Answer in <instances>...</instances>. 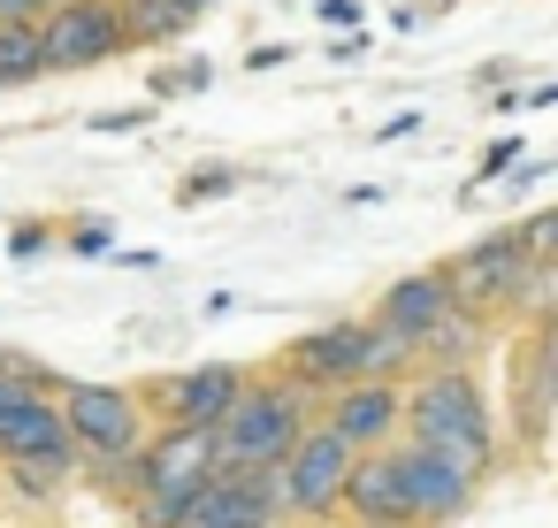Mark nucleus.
<instances>
[{"instance_id":"1","label":"nucleus","mask_w":558,"mask_h":528,"mask_svg":"<svg viewBox=\"0 0 558 528\" xmlns=\"http://www.w3.org/2000/svg\"><path fill=\"white\" fill-rule=\"evenodd\" d=\"M405 436L413 444H428V452H444L459 475H489V413H482V391H474V375L466 368H444V375H428L413 398H405Z\"/></svg>"},{"instance_id":"2","label":"nucleus","mask_w":558,"mask_h":528,"mask_svg":"<svg viewBox=\"0 0 558 528\" xmlns=\"http://www.w3.org/2000/svg\"><path fill=\"white\" fill-rule=\"evenodd\" d=\"M306 391L314 383H299V375L260 383V391L245 383L230 398V413L215 421V467H276L306 429Z\"/></svg>"},{"instance_id":"3","label":"nucleus","mask_w":558,"mask_h":528,"mask_svg":"<svg viewBox=\"0 0 558 528\" xmlns=\"http://www.w3.org/2000/svg\"><path fill=\"white\" fill-rule=\"evenodd\" d=\"M215 475V429L169 421L146 452H138V490H146V528H184L192 490Z\"/></svg>"},{"instance_id":"4","label":"nucleus","mask_w":558,"mask_h":528,"mask_svg":"<svg viewBox=\"0 0 558 528\" xmlns=\"http://www.w3.org/2000/svg\"><path fill=\"white\" fill-rule=\"evenodd\" d=\"M352 459H360V444H344L329 421H322V429H299V444L276 459L283 513H299V520L337 513V505H344V475H352Z\"/></svg>"},{"instance_id":"5","label":"nucleus","mask_w":558,"mask_h":528,"mask_svg":"<svg viewBox=\"0 0 558 528\" xmlns=\"http://www.w3.org/2000/svg\"><path fill=\"white\" fill-rule=\"evenodd\" d=\"M543 268L527 261V245H520V230H497V238H482V245H466L451 268H444V284H451V299L466 307V314H497V307H512V299H527V284H535Z\"/></svg>"},{"instance_id":"6","label":"nucleus","mask_w":558,"mask_h":528,"mask_svg":"<svg viewBox=\"0 0 558 528\" xmlns=\"http://www.w3.org/2000/svg\"><path fill=\"white\" fill-rule=\"evenodd\" d=\"M276 520H283L276 467H215L184 505V528H276Z\"/></svg>"},{"instance_id":"7","label":"nucleus","mask_w":558,"mask_h":528,"mask_svg":"<svg viewBox=\"0 0 558 528\" xmlns=\"http://www.w3.org/2000/svg\"><path fill=\"white\" fill-rule=\"evenodd\" d=\"M39 47H47V70H93L108 55H123V9L116 0H54L39 16Z\"/></svg>"},{"instance_id":"8","label":"nucleus","mask_w":558,"mask_h":528,"mask_svg":"<svg viewBox=\"0 0 558 528\" xmlns=\"http://www.w3.org/2000/svg\"><path fill=\"white\" fill-rule=\"evenodd\" d=\"M62 421H70L77 452H138V398L116 383H70Z\"/></svg>"},{"instance_id":"9","label":"nucleus","mask_w":558,"mask_h":528,"mask_svg":"<svg viewBox=\"0 0 558 528\" xmlns=\"http://www.w3.org/2000/svg\"><path fill=\"white\" fill-rule=\"evenodd\" d=\"M398 467H405V513H413V528H436V520H459L466 505H474V475H459L444 452H428V444H398Z\"/></svg>"},{"instance_id":"10","label":"nucleus","mask_w":558,"mask_h":528,"mask_svg":"<svg viewBox=\"0 0 558 528\" xmlns=\"http://www.w3.org/2000/svg\"><path fill=\"white\" fill-rule=\"evenodd\" d=\"M344 513H352L360 528H413V513H405V467H398V444H375V452H360V459H352V475H344Z\"/></svg>"},{"instance_id":"11","label":"nucleus","mask_w":558,"mask_h":528,"mask_svg":"<svg viewBox=\"0 0 558 528\" xmlns=\"http://www.w3.org/2000/svg\"><path fill=\"white\" fill-rule=\"evenodd\" d=\"M329 429H337L344 444H360V452L390 444V436L405 429V398H398V383H390V375H360V383H344V391L329 398Z\"/></svg>"},{"instance_id":"12","label":"nucleus","mask_w":558,"mask_h":528,"mask_svg":"<svg viewBox=\"0 0 558 528\" xmlns=\"http://www.w3.org/2000/svg\"><path fill=\"white\" fill-rule=\"evenodd\" d=\"M238 391H245V375H238V368H222V360H207V368H184V375L154 383V406H161L169 421L215 429V421L230 413V398H238Z\"/></svg>"},{"instance_id":"13","label":"nucleus","mask_w":558,"mask_h":528,"mask_svg":"<svg viewBox=\"0 0 558 528\" xmlns=\"http://www.w3.org/2000/svg\"><path fill=\"white\" fill-rule=\"evenodd\" d=\"M0 459H54V467H70L77 459V436L62 421V406H47L39 391L16 398L9 413H0Z\"/></svg>"},{"instance_id":"14","label":"nucleus","mask_w":558,"mask_h":528,"mask_svg":"<svg viewBox=\"0 0 558 528\" xmlns=\"http://www.w3.org/2000/svg\"><path fill=\"white\" fill-rule=\"evenodd\" d=\"M360 352H367V322H329V329L299 337L283 352V368L299 383H360Z\"/></svg>"},{"instance_id":"15","label":"nucleus","mask_w":558,"mask_h":528,"mask_svg":"<svg viewBox=\"0 0 558 528\" xmlns=\"http://www.w3.org/2000/svg\"><path fill=\"white\" fill-rule=\"evenodd\" d=\"M459 299H451V284H444V268H421V276H398L390 291H383V307H375V322H390V329H405L413 345L451 314Z\"/></svg>"},{"instance_id":"16","label":"nucleus","mask_w":558,"mask_h":528,"mask_svg":"<svg viewBox=\"0 0 558 528\" xmlns=\"http://www.w3.org/2000/svg\"><path fill=\"white\" fill-rule=\"evenodd\" d=\"M116 9H123V39H138V47H169L199 24L192 0H116Z\"/></svg>"},{"instance_id":"17","label":"nucleus","mask_w":558,"mask_h":528,"mask_svg":"<svg viewBox=\"0 0 558 528\" xmlns=\"http://www.w3.org/2000/svg\"><path fill=\"white\" fill-rule=\"evenodd\" d=\"M39 77H47L39 24H0V93H9V85H39Z\"/></svg>"},{"instance_id":"18","label":"nucleus","mask_w":558,"mask_h":528,"mask_svg":"<svg viewBox=\"0 0 558 528\" xmlns=\"http://www.w3.org/2000/svg\"><path fill=\"white\" fill-rule=\"evenodd\" d=\"M421 345L405 337V329H390V322H367V352H360V375H398L405 360H413Z\"/></svg>"},{"instance_id":"19","label":"nucleus","mask_w":558,"mask_h":528,"mask_svg":"<svg viewBox=\"0 0 558 528\" xmlns=\"http://www.w3.org/2000/svg\"><path fill=\"white\" fill-rule=\"evenodd\" d=\"M207 85H215V70H207V62H184V70H169V77H161V93H207Z\"/></svg>"},{"instance_id":"20","label":"nucleus","mask_w":558,"mask_h":528,"mask_svg":"<svg viewBox=\"0 0 558 528\" xmlns=\"http://www.w3.org/2000/svg\"><path fill=\"white\" fill-rule=\"evenodd\" d=\"M54 0H0V24H39Z\"/></svg>"},{"instance_id":"21","label":"nucleus","mask_w":558,"mask_h":528,"mask_svg":"<svg viewBox=\"0 0 558 528\" xmlns=\"http://www.w3.org/2000/svg\"><path fill=\"white\" fill-rule=\"evenodd\" d=\"M322 16H329V24H352L360 9H352V0H322Z\"/></svg>"},{"instance_id":"22","label":"nucleus","mask_w":558,"mask_h":528,"mask_svg":"<svg viewBox=\"0 0 558 528\" xmlns=\"http://www.w3.org/2000/svg\"><path fill=\"white\" fill-rule=\"evenodd\" d=\"M527 100H535V108H558V85H535Z\"/></svg>"},{"instance_id":"23","label":"nucleus","mask_w":558,"mask_h":528,"mask_svg":"<svg viewBox=\"0 0 558 528\" xmlns=\"http://www.w3.org/2000/svg\"><path fill=\"white\" fill-rule=\"evenodd\" d=\"M192 9H207V0H192Z\"/></svg>"}]
</instances>
